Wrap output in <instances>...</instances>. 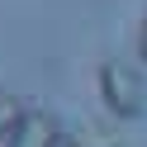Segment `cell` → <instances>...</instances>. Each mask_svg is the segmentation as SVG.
Returning <instances> with one entry per match:
<instances>
[{"label": "cell", "mask_w": 147, "mask_h": 147, "mask_svg": "<svg viewBox=\"0 0 147 147\" xmlns=\"http://www.w3.org/2000/svg\"><path fill=\"white\" fill-rule=\"evenodd\" d=\"M67 147H123V138L105 123H81L67 133Z\"/></svg>", "instance_id": "3957f363"}, {"label": "cell", "mask_w": 147, "mask_h": 147, "mask_svg": "<svg viewBox=\"0 0 147 147\" xmlns=\"http://www.w3.org/2000/svg\"><path fill=\"white\" fill-rule=\"evenodd\" d=\"M100 95H105L109 114H119V119L142 114V81H138V71L128 67V62H119V57L100 62Z\"/></svg>", "instance_id": "6da1fadb"}, {"label": "cell", "mask_w": 147, "mask_h": 147, "mask_svg": "<svg viewBox=\"0 0 147 147\" xmlns=\"http://www.w3.org/2000/svg\"><path fill=\"white\" fill-rule=\"evenodd\" d=\"M138 57L147 62V10H142V29H138Z\"/></svg>", "instance_id": "5b68a950"}, {"label": "cell", "mask_w": 147, "mask_h": 147, "mask_svg": "<svg viewBox=\"0 0 147 147\" xmlns=\"http://www.w3.org/2000/svg\"><path fill=\"white\" fill-rule=\"evenodd\" d=\"M24 119H29V109H24L14 95H5V90H0V142H10V138L19 133Z\"/></svg>", "instance_id": "277c9868"}, {"label": "cell", "mask_w": 147, "mask_h": 147, "mask_svg": "<svg viewBox=\"0 0 147 147\" xmlns=\"http://www.w3.org/2000/svg\"><path fill=\"white\" fill-rule=\"evenodd\" d=\"M62 142V123L52 109H29V119L19 123V133L10 138L5 147H57Z\"/></svg>", "instance_id": "7a4b0ae2"}]
</instances>
